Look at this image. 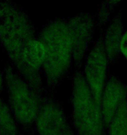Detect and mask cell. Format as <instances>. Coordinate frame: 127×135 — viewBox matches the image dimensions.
<instances>
[{"mask_svg": "<svg viewBox=\"0 0 127 135\" xmlns=\"http://www.w3.org/2000/svg\"><path fill=\"white\" fill-rule=\"evenodd\" d=\"M37 38L34 23L25 11L11 0H0V44L15 69L42 96L45 92L42 75L30 71L22 60L25 47Z\"/></svg>", "mask_w": 127, "mask_h": 135, "instance_id": "obj_1", "label": "cell"}, {"mask_svg": "<svg viewBox=\"0 0 127 135\" xmlns=\"http://www.w3.org/2000/svg\"><path fill=\"white\" fill-rule=\"evenodd\" d=\"M45 47L42 65L46 86L45 92L55 96L56 90L68 77L73 65V47L67 20L62 17L51 19L37 36Z\"/></svg>", "mask_w": 127, "mask_h": 135, "instance_id": "obj_2", "label": "cell"}, {"mask_svg": "<svg viewBox=\"0 0 127 135\" xmlns=\"http://www.w3.org/2000/svg\"><path fill=\"white\" fill-rule=\"evenodd\" d=\"M9 106L24 134L36 135L35 123L42 96L21 77L10 63L3 67Z\"/></svg>", "mask_w": 127, "mask_h": 135, "instance_id": "obj_3", "label": "cell"}, {"mask_svg": "<svg viewBox=\"0 0 127 135\" xmlns=\"http://www.w3.org/2000/svg\"><path fill=\"white\" fill-rule=\"evenodd\" d=\"M71 125L78 135H107L101 108L97 103L81 71L72 75Z\"/></svg>", "mask_w": 127, "mask_h": 135, "instance_id": "obj_4", "label": "cell"}, {"mask_svg": "<svg viewBox=\"0 0 127 135\" xmlns=\"http://www.w3.org/2000/svg\"><path fill=\"white\" fill-rule=\"evenodd\" d=\"M36 135H75L64 105L46 92L41 98L35 123Z\"/></svg>", "mask_w": 127, "mask_h": 135, "instance_id": "obj_5", "label": "cell"}, {"mask_svg": "<svg viewBox=\"0 0 127 135\" xmlns=\"http://www.w3.org/2000/svg\"><path fill=\"white\" fill-rule=\"evenodd\" d=\"M103 33H99L97 39L89 51L83 65V76L95 101L100 106L109 66L103 44Z\"/></svg>", "mask_w": 127, "mask_h": 135, "instance_id": "obj_6", "label": "cell"}, {"mask_svg": "<svg viewBox=\"0 0 127 135\" xmlns=\"http://www.w3.org/2000/svg\"><path fill=\"white\" fill-rule=\"evenodd\" d=\"M73 47V65L75 71H81L85 58L94 39L96 18L89 13H81L67 20Z\"/></svg>", "mask_w": 127, "mask_h": 135, "instance_id": "obj_7", "label": "cell"}, {"mask_svg": "<svg viewBox=\"0 0 127 135\" xmlns=\"http://www.w3.org/2000/svg\"><path fill=\"white\" fill-rule=\"evenodd\" d=\"M126 100V84L114 75H108L101 102L106 129H107L119 107Z\"/></svg>", "mask_w": 127, "mask_h": 135, "instance_id": "obj_8", "label": "cell"}, {"mask_svg": "<svg viewBox=\"0 0 127 135\" xmlns=\"http://www.w3.org/2000/svg\"><path fill=\"white\" fill-rule=\"evenodd\" d=\"M122 11L123 8L118 10L103 33V44L109 65L116 63L120 58V43L124 33Z\"/></svg>", "mask_w": 127, "mask_h": 135, "instance_id": "obj_9", "label": "cell"}, {"mask_svg": "<svg viewBox=\"0 0 127 135\" xmlns=\"http://www.w3.org/2000/svg\"><path fill=\"white\" fill-rule=\"evenodd\" d=\"M46 50L43 44L35 38L29 42L24 50L22 60L30 71L38 75H42L40 69L44 62Z\"/></svg>", "mask_w": 127, "mask_h": 135, "instance_id": "obj_10", "label": "cell"}, {"mask_svg": "<svg viewBox=\"0 0 127 135\" xmlns=\"http://www.w3.org/2000/svg\"><path fill=\"white\" fill-rule=\"evenodd\" d=\"M0 135H24L9 105L0 96Z\"/></svg>", "mask_w": 127, "mask_h": 135, "instance_id": "obj_11", "label": "cell"}, {"mask_svg": "<svg viewBox=\"0 0 127 135\" xmlns=\"http://www.w3.org/2000/svg\"><path fill=\"white\" fill-rule=\"evenodd\" d=\"M107 135H127V100L121 104L107 129Z\"/></svg>", "mask_w": 127, "mask_h": 135, "instance_id": "obj_12", "label": "cell"}, {"mask_svg": "<svg viewBox=\"0 0 127 135\" xmlns=\"http://www.w3.org/2000/svg\"><path fill=\"white\" fill-rule=\"evenodd\" d=\"M122 0H102L97 13L95 15L98 32H104L115 7Z\"/></svg>", "mask_w": 127, "mask_h": 135, "instance_id": "obj_13", "label": "cell"}, {"mask_svg": "<svg viewBox=\"0 0 127 135\" xmlns=\"http://www.w3.org/2000/svg\"><path fill=\"white\" fill-rule=\"evenodd\" d=\"M120 54H122L127 61V30H126L123 34L121 43H120Z\"/></svg>", "mask_w": 127, "mask_h": 135, "instance_id": "obj_14", "label": "cell"}, {"mask_svg": "<svg viewBox=\"0 0 127 135\" xmlns=\"http://www.w3.org/2000/svg\"><path fill=\"white\" fill-rule=\"evenodd\" d=\"M4 85H5V82H4L3 73V71L0 69V93L3 91Z\"/></svg>", "mask_w": 127, "mask_h": 135, "instance_id": "obj_15", "label": "cell"}]
</instances>
